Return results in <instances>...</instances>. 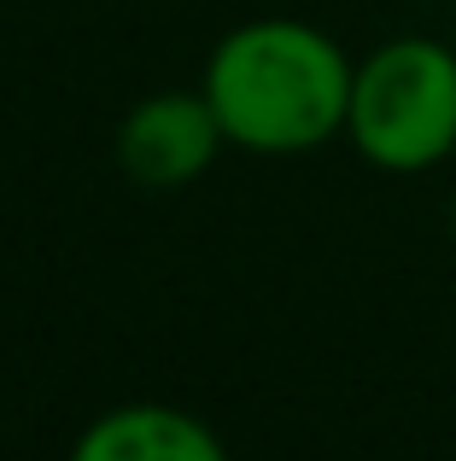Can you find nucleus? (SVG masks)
Returning a JSON list of instances; mask_svg holds the SVG:
<instances>
[{
    "label": "nucleus",
    "instance_id": "obj_1",
    "mask_svg": "<svg viewBox=\"0 0 456 461\" xmlns=\"http://www.w3.org/2000/svg\"><path fill=\"white\" fill-rule=\"evenodd\" d=\"M351 77L357 65L328 30L298 18H251L211 47L199 94L211 100L228 147L293 158L345 135Z\"/></svg>",
    "mask_w": 456,
    "mask_h": 461
},
{
    "label": "nucleus",
    "instance_id": "obj_2",
    "mask_svg": "<svg viewBox=\"0 0 456 461\" xmlns=\"http://www.w3.org/2000/svg\"><path fill=\"white\" fill-rule=\"evenodd\" d=\"M345 140L392 176L445 164L456 152V53L433 35L375 47L351 77Z\"/></svg>",
    "mask_w": 456,
    "mask_h": 461
},
{
    "label": "nucleus",
    "instance_id": "obj_3",
    "mask_svg": "<svg viewBox=\"0 0 456 461\" xmlns=\"http://www.w3.org/2000/svg\"><path fill=\"white\" fill-rule=\"evenodd\" d=\"M228 147L205 94H152L117 123V164L141 187H187Z\"/></svg>",
    "mask_w": 456,
    "mask_h": 461
},
{
    "label": "nucleus",
    "instance_id": "obj_4",
    "mask_svg": "<svg viewBox=\"0 0 456 461\" xmlns=\"http://www.w3.org/2000/svg\"><path fill=\"white\" fill-rule=\"evenodd\" d=\"M65 461H228L223 438L199 415L170 403H123L105 409Z\"/></svg>",
    "mask_w": 456,
    "mask_h": 461
},
{
    "label": "nucleus",
    "instance_id": "obj_5",
    "mask_svg": "<svg viewBox=\"0 0 456 461\" xmlns=\"http://www.w3.org/2000/svg\"><path fill=\"white\" fill-rule=\"evenodd\" d=\"M451 240H456V193H451Z\"/></svg>",
    "mask_w": 456,
    "mask_h": 461
}]
</instances>
